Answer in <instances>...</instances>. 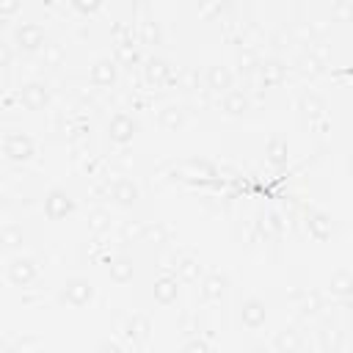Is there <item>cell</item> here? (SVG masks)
Instances as JSON below:
<instances>
[{
    "label": "cell",
    "mask_w": 353,
    "mask_h": 353,
    "mask_svg": "<svg viewBox=\"0 0 353 353\" xmlns=\"http://www.w3.org/2000/svg\"><path fill=\"white\" fill-rule=\"evenodd\" d=\"M3 152L9 160H28L34 155V141L23 133H9L3 141Z\"/></svg>",
    "instance_id": "6da1fadb"
},
{
    "label": "cell",
    "mask_w": 353,
    "mask_h": 353,
    "mask_svg": "<svg viewBox=\"0 0 353 353\" xmlns=\"http://www.w3.org/2000/svg\"><path fill=\"white\" fill-rule=\"evenodd\" d=\"M91 295H94V287H91V282H86V279H72V282H66V287H64V301H66L69 306H86V304L91 301Z\"/></svg>",
    "instance_id": "7a4b0ae2"
},
{
    "label": "cell",
    "mask_w": 353,
    "mask_h": 353,
    "mask_svg": "<svg viewBox=\"0 0 353 353\" xmlns=\"http://www.w3.org/2000/svg\"><path fill=\"white\" fill-rule=\"evenodd\" d=\"M136 133V122L130 119V116L119 113V116H113L110 119V127H108V136L116 141V144H127Z\"/></svg>",
    "instance_id": "3957f363"
},
{
    "label": "cell",
    "mask_w": 353,
    "mask_h": 353,
    "mask_svg": "<svg viewBox=\"0 0 353 353\" xmlns=\"http://www.w3.org/2000/svg\"><path fill=\"white\" fill-rule=\"evenodd\" d=\"M47 86L45 83H28V86H23V91H20V102L28 108V110H39V108H45L47 105Z\"/></svg>",
    "instance_id": "277c9868"
},
{
    "label": "cell",
    "mask_w": 353,
    "mask_h": 353,
    "mask_svg": "<svg viewBox=\"0 0 353 353\" xmlns=\"http://www.w3.org/2000/svg\"><path fill=\"white\" fill-rule=\"evenodd\" d=\"M17 42H20V47H25V50H42V47H47L45 42H47V36H45V31L39 28V25H20L17 28Z\"/></svg>",
    "instance_id": "5b68a950"
},
{
    "label": "cell",
    "mask_w": 353,
    "mask_h": 353,
    "mask_svg": "<svg viewBox=\"0 0 353 353\" xmlns=\"http://www.w3.org/2000/svg\"><path fill=\"white\" fill-rule=\"evenodd\" d=\"M9 279H12L14 284H20V287L31 284V282L36 279V265H34V260H14V263L9 265Z\"/></svg>",
    "instance_id": "8992f818"
},
{
    "label": "cell",
    "mask_w": 353,
    "mask_h": 353,
    "mask_svg": "<svg viewBox=\"0 0 353 353\" xmlns=\"http://www.w3.org/2000/svg\"><path fill=\"white\" fill-rule=\"evenodd\" d=\"M171 77H174V69H171L169 61H163V58H149V64H147V80H149L152 86H163V83H169Z\"/></svg>",
    "instance_id": "52a82bcc"
},
{
    "label": "cell",
    "mask_w": 353,
    "mask_h": 353,
    "mask_svg": "<svg viewBox=\"0 0 353 353\" xmlns=\"http://www.w3.org/2000/svg\"><path fill=\"white\" fill-rule=\"evenodd\" d=\"M241 317H243V323H246L249 328H260V326L265 323V304H263L260 298H249V301L243 304Z\"/></svg>",
    "instance_id": "ba28073f"
},
{
    "label": "cell",
    "mask_w": 353,
    "mask_h": 353,
    "mask_svg": "<svg viewBox=\"0 0 353 353\" xmlns=\"http://www.w3.org/2000/svg\"><path fill=\"white\" fill-rule=\"evenodd\" d=\"M207 88H212V91H229L232 88V72L226 66H210L207 69Z\"/></svg>",
    "instance_id": "9c48e42d"
},
{
    "label": "cell",
    "mask_w": 353,
    "mask_h": 353,
    "mask_svg": "<svg viewBox=\"0 0 353 353\" xmlns=\"http://www.w3.org/2000/svg\"><path fill=\"white\" fill-rule=\"evenodd\" d=\"M69 210H72V199H69L66 193H61V191H53L50 199H47V215H50L53 221H58V218H64Z\"/></svg>",
    "instance_id": "30bf717a"
},
{
    "label": "cell",
    "mask_w": 353,
    "mask_h": 353,
    "mask_svg": "<svg viewBox=\"0 0 353 353\" xmlns=\"http://www.w3.org/2000/svg\"><path fill=\"white\" fill-rule=\"evenodd\" d=\"M91 80H94L97 86H110V83L116 80V64H113L110 58L97 61V66L91 69Z\"/></svg>",
    "instance_id": "8fae6325"
},
{
    "label": "cell",
    "mask_w": 353,
    "mask_h": 353,
    "mask_svg": "<svg viewBox=\"0 0 353 353\" xmlns=\"http://www.w3.org/2000/svg\"><path fill=\"white\" fill-rule=\"evenodd\" d=\"M246 110H249V97H246L243 91H229V94L223 97V113L241 116V113H246Z\"/></svg>",
    "instance_id": "7c38bea8"
},
{
    "label": "cell",
    "mask_w": 353,
    "mask_h": 353,
    "mask_svg": "<svg viewBox=\"0 0 353 353\" xmlns=\"http://www.w3.org/2000/svg\"><path fill=\"white\" fill-rule=\"evenodd\" d=\"M110 193H113V199H116V202L125 204V207H127V204H133V202L138 199V188H136L130 180H119V182L113 185V191H110Z\"/></svg>",
    "instance_id": "4fadbf2b"
},
{
    "label": "cell",
    "mask_w": 353,
    "mask_h": 353,
    "mask_svg": "<svg viewBox=\"0 0 353 353\" xmlns=\"http://www.w3.org/2000/svg\"><path fill=\"white\" fill-rule=\"evenodd\" d=\"M177 279H171V276H163L158 284H155V298L160 301V304H174L177 301Z\"/></svg>",
    "instance_id": "5bb4252c"
},
{
    "label": "cell",
    "mask_w": 353,
    "mask_h": 353,
    "mask_svg": "<svg viewBox=\"0 0 353 353\" xmlns=\"http://www.w3.org/2000/svg\"><path fill=\"white\" fill-rule=\"evenodd\" d=\"M331 293H334V295H339V298L353 295V273H348V271H337V273L331 276Z\"/></svg>",
    "instance_id": "9a60e30c"
},
{
    "label": "cell",
    "mask_w": 353,
    "mask_h": 353,
    "mask_svg": "<svg viewBox=\"0 0 353 353\" xmlns=\"http://www.w3.org/2000/svg\"><path fill=\"white\" fill-rule=\"evenodd\" d=\"M199 273H202V268H199V263L193 257H177V276L182 282H196Z\"/></svg>",
    "instance_id": "2e32d148"
},
{
    "label": "cell",
    "mask_w": 353,
    "mask_h": 353,
    "mask_svg": "<svg viewBox=\"0 0 353 353\" xmlns=\"http://www.w3.org/2000/svg\"><path fill=\"white\" fill-rule=\"evenodd\" d=\"M331 229H334L331 218H326V215H320V212L309 221V232H312V238H315V241H326L328 234H331Z\"/></svg>",
    "instance_id": "e0dca14e"
},
{
    "label": "cell",
    "mask_w": 353,
    "mask_h": 353,
    "mask_svg": "<svg viewBox=\"0 0 353 353\" xmlns=\"http://www.w3.org/2000/svg\"><path fill=\"white\" fill-rule=\"evenodd\" d=\"M182 122H185V113H182V108H177V105H169V108L160 113V125H163L166 130H177V127H182Z\"/></svg>",
    "instance_id": "ac0fdd59"
},
{
    "label": "cell",
    "mask_w": 353,
    "mask_h": 353,
    "mask_svg": "<svg viewBox=\"0 0 353 353\" xmlns=\"http://www.w3.org/2000/svg\"><path fill=\"white\" fill-rule=\"evenodd\" d=\"M223 284H226V279H223L221 273L207 276V282H204V298H207V301H218V298L223 295Z\"/></svg>",
    "instance_id": "d6986e66"
},
{
    "label": "cell",
    "mask_w": 353,
    "mask_h": 353,
    "mask_svg": "<svg viewBox=\"0 0 353 353\" xmlns=\"http://www.w3.org/2000/svg\"><path fill=\"white\" fill-rule=\"evenodd\" d=\"M260 72H263V83H265V86L282 83V77H284V66H282V64H276V61L263 64V66H260Z\"/></svg>",
    "instance_id": "ffe728a7"
},
{
    "label": "cell",
    "mask_w": 353,
    "mask_h": 353,
    "mask_svg": "<svg viewBox=\"0 0 353 353\" xmlns=\"http://www.w3.org/2000/svg\"><path fill=\"white\" fill-rule=\"evenodd\" d=\"M301 110L309 116V119H315V116H323L326 105H323V99H320V97H315V94H304V97H301Z\"/></svg>",
    "instance_id": "44dd1931"
},
{
    "label": "cell",
    "mask_w": 353,
    "mask_h": 353,
    "mask_svg": "<svg viewBox=\"0 0 353 353\" xmlns=\"http://www.w3.org/2000/svg\"><path fill=\"white\" fill-rule=\"evenodd\" d=\"M110 276H113L116 282H127V279L133 276V263H130L127 257H119V260L110 265Z\"/></svg>",
    "instance_id": "7402d4cb"
},
{
    "label": "cell",
    "mask_w": 353,
    "mask_h": 353,
    "mask_svg": "<svg viewBox=\"0 0 353 353\" xmlns=\"http://www.w3.org/2000/svg\"><path fill=\"white\" fill-rule=\"evenodd\" d=\"M88 229H91V232H105V229H108V212H105V210L91 212V218H88Z\"/></svg>",
    "instance_id": "603a6c76"
},
{
    "label": "cell",
    "mask_w": 353,
    "mask_h": 353,
    "mask_svg": "<svg viewBox=\"0 0 353 353\" xmlns=\"http://www.w3.org/2000/svg\"><path fill=\"white\" fill-rule=\"evenodd\" d=\"M144 42H147V45H158V42H160V34H158V25H152V23H147V28H144Z\"/></svg>",
    "instance_id": "cb8c5ba5"
},
{
    "label": "cell",
    "mask_w": 353,
    "mask_h": 353,
    "mask_svg": "<svg viewBox=\"0 0 353 353\" xmlns=\"http://www.w3.org/2000/svg\"><path fill=\"white\" fill-rule=\"evenodd\" d=\"M72 3H75V9H80V12H97L102 0H72Z\"/></svg>",
    "instance_id": "d4e9b609"
},
{
    "label": "cell",
    "mask_w": 353,
    "mask_h": 353,
    "mask_svg": "<svg viewBox=\"0 0 353 353\" xmlns=\"http://www.w3.org/2000/svg\"><path fill=\"white\" fill-rule=\"evenodd\" d=\"M6 246H9V249L17 246V232H14V229H6Z\"/></svg>",
    "instance_id": "484cf974"
},
{
    "label": "cell",
    "mask_w": 353,
    "mask_h": 353,
    "mask_svg": "<svg viewBox=\"0 0 353 353\" xmlns=\"http://www.w3.org/2000/svg\"><path fill=\"white\" fill-rule=\"evenodd\" d=\"M14 9H17V3H14V0H6V3H3V12L12 17L14 14Z\"/></svg>",
    "instance_id": "4316f807"
},
{
    "label": "cell",
    "mask_w": 353,
    "mask_h": 353,
    "mask_svg": "<svg viewBox=\"0 0 353 353\" xmlns=\"http://www.w3.org/2000/svg\"><path fill=\"white\" fill-rule=\"evenodd\" d=\"M348 169H350V177H353V155H350V160H348Z\"/></svg>",
    "instance_id": "83f0119b"
}]
</instances>
